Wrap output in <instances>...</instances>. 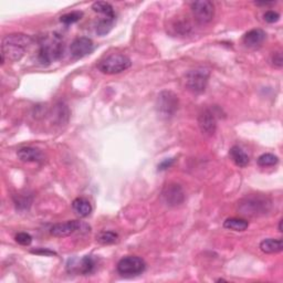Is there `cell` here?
Here are the masks:
<instances>
[{"mask_svg": "<svg viewBox=\"0 0 283 283\" xmlns=\"http://www.w3.org/2000/svg\"><path fill=\"white\" fill-rule=\"evenodd\" d=\"M33 43L30 35L24 34H11L4 36L1 43V56L9 61L16 62L21 60L26 50Z\"/></svg>", "mask_w": 283, "mask_h": 283, "instance_id": "6da1fadb", "label": "cell"}, {"mask_svg": "<svg viewBox=\"0 0 283 283\" xmlns=\"http://www.w3.org/2000/svg\"><path fill=\"white\" fill-rule=\"evenodd\" d=\"M272 203L267 196L249 195L238 203V212L247 218L261 217L271 211Z\"/></svg>", "mask_w": 283, "mask_h": 283, "instance_id": "7a4b0ae2", "label": "cell"}, {"mask_svg": "<svg viewBox=\"0 0 283 283\" xmlns=\"http://www.w3.org/2000/svg\"><path fill=\"white\" fill-rule=\"evenodd\" d=\"M63 53L62 38L54 34L51 38L47 39L41 44L38 53V59L42 65H50V63L58 60Z\"/></svg>", "mask_w": 283, "mask_h": 283, "instance_id": "3957f363", "label": "cell"}, {"mask_svg": "<svg viewBox=\"0 0 283 283\" xmlns=\"http://www.w3.org/2000/svg\"><path fill=\"white\" fill-rule=\"evenodd\" d=\"M132 62L124 54H111L99 63V70L104 74H117L131 67Z\"/></svg>", "mask_w": 283, "mask_h": 283, "instance_id": "277c9868", "label": "cell"}, {"mask_svg": "<svg viewBox=\"0 0 283 283\" xmlns=\"http://www.w3.org/2000/svg\"><path fill=\"white\" fill-rule=\"evenodd\" d=\"M178 97L172 91H162L158 94L155 107L158 115L164 118L172 117L178 109Z\"/></svg>", "mask_w": 283, "mask_h": 283, "instance_id": "5b68a950", "label": "cell"}, {"mask_svg": "<svg viewBox=\"0 0 283 283\" xmlns=\"http://www.w3.org/2000/svg\"><path fill=\"white\" fill-rule=\"evenodd\" d=\"M211 71L207 68H196L187 72L186 86L193 93H202L207 88Z\"/></svg>", "mask_w": 283, "mask_h": 283, "instance_id": "8992f818", "label": "cell"}, {"mask_svg": "<svg viewBox=\"0 0 283 283\" xmlns=\"http://www.w3.org/2000/svg\"><path fill=\"white\" fill-rule=\"evenodd\" d=\"M117 272L123 277H135L142 275L146 269V263L142 258L129 255L121 259L117 263Z\"/></svg>", "mask_w": 283, "mask_h": 283, "instance_id": "52a82bcc", "label": "cell"}, {"mask_svg": "<svg viewBox=\"0 0 283 283\" xmlns=\"http://www.w3.org/2000/svg\"><path fill=\"white\" fill-rule=\"evenodd\" d=\"M191 11L199 25H207L213 19L214 6L209 0H198L190 4Z\"/></svg>", "mask_w": 283, "mask_h": 283, "instance_id": "ba28073f", "label": "cell"}, {"mask_svg": "<svg viewBox=\"0 0 283 283\" xmlns=\"http://www.w3.org/2000/svg\"><path fill=\"white\" fill-rule=\"evenodd\" d=\"M162 198L167 206L176 207L184 203L185 193L180 185L172 182V184H168L164 187L162 191Z\"/></svg>", "mask_w": 283, "mask_h": 283, "instance_id": "9c48e42d", "label": "cell"}, {"mask_svg": "<svg viewBox=\"0 0 283 283\" xmlns=\"http://www.w3.org/2000/svg\"><path fill=\"white\" fill-rule=\"evenodd\" d=\"M84 223L77 220L56 223V225H53L51 229H50V234L53 237H58V238H65V237H69L74 234V232L80 231Z\"/></svg>", "mask_w": 283, "mask_h": 283, "instance_id": "30bf717a", "label": "cell"}, {"mask_svg": "<svg viewBox=\"0 0 283 283\" xmlns=\"http://www.w3.org/2000/svg\"><path fill=\"white\" fill-rule=\"evenodd\" d=\"M198 125L202 133L206 135H213L217 129V118L212 109L206 108L199 114Z\"/></svg>", "mask_w": 283, "mask_h": 283, "instance_id": "8fae6325", "label": "cell"}, {"mask_svg": "<svg viewBox=\"0 0 283 283\" xmlns=\"http://www.w3.org/2000/svg\"><path fill=\"white\" fill-rule=\"evenodd\" d=\"M93 49H94L93 41L89 38H85V36H81V38L75 39L71 43L70 52L73 58L81 59L90 54L93 51Z\"/></svg>", "mask_w": 283, "mask_h": 283, "instance_id": "7c38bea8", "label": "cell"}, {"mask_svg": "<svg viewBox=\"0 0 283 283\" xmlns=\"http://www.w3.org/2000/svg\"><path fill=\"white\" fill-rule=\"evenodd\" d=\"M68 267H71V270H69L70 272H77L81 273V275L86 276L93 272L95 268V262L92 257L86 255V257L81 259L76 264H73V262L70 260V261L68 262Z\"/></svg>", "mask_w": 283, "mask_h": 283, "instance_id": "4fadbf2b", "label": "cell"}, {"mask_svg": "<svg viewBox=\"0 0 283 283\" xmlns=\"http://www.w3.org/2000/svg\"><path fill=\"white\" fill-rule=\"evenodd\" d=\"M17 156L21 162L39 163L43 161V154L40 149L35 147H22L17 152Z\"/></svg>", "mask_w": 283, "mask_h": 283, "instance_id": "5bb4252c", "label": "cell"}, {"mask_svg": "<svg viewBox=\"0 0 283 283\" xmlns=\"http://www.w3.org/2000/svg\"><path fill=\"white\" fill-rule=\"evenodd\" d=\"M266 33L261 29H252L244 35V43L249 48H257L266 40Z\"/></svg>", "mask_w": 283, "mask_h": 283, "instance_id": "9a60e30c", "label": "cell"}, {"mask_svg": "<svg viewBox=\"0 0 283 283\" xmlns=\"http://www.w3.org/2000/svg\"><path fill=\"white\" fill-rule=\"evenodd\" d=\"M72 209L79 217H88L89 214L92 212V206L88 199L85 198H75L72 202Z\"/></svg>", "mask_w": 283, "mask_h": 283, "instance_id": "2e32d148", "label": "cell"}, {"mask_svg": "<svg viewBox=\"0 0 283 283\" xmlns=\"http://www.w3.org/2000/svg\"><path fill=\"white\" fill-rule=\"evenodd\" d=\"M229 156L231 161L239 167H246L250 162L248 155L239 146H232L229 150Z\"/></svg>", "mask_w": 283, "mask_h": 283, "instance_id": "e0dca14e", "label": "cell"}, {"mask_svg": "<svg viewBox=\"0 0 283 283\" xmlns=\"http://www.w3.org/2000/svg\"><path fill=\"white\" fill-rule=\"evenodd\" d=\"M260 249L264 253H278L283 250L282 239H264L260 244Z\"/></svg>", "mask_w": 283, "mask_h": 283, "instance_id": "ac0fdd59", "label": "cell"}, {"mask_svg": "<svg viewBox=\"0 0 283 283\" xmlns=\"http://www.w3.org/2000/svg\"><path fill=\"white\" fill-rule=\"evenodd\" d=\"M223 227L234 231H245L249 227V221L243 218H228L223 222Z\"/></svg>", "mask_w": 283, "mask_h": 283, "instance_id": "d6986e66", "label": "cell"}, {"mask_svg": "<svg viewBox=\"0 0 283 283\" xmlns=\"http://www.w3.org/2000/svg\"><path fill=\"white\" fill-rule=\"evenodd\" d=\"M93 11L101 13L104 18H115V12L111 3L106 1H97L92 4Z\"/></svg>", "mask_w": 283, "mask_h": 283, "instance_id": "ffe728a7", "label": "cell"}, {"mask_svg": "<svg viewBox=\"0 0 283 283\" xmlns=\"http://www.w3.org/2000/svg\"><path fill=\"white\" fill-rule=\"evenodd\" d=\"M114 24H115V18H102L97 25V34L99 35H106L112 30Z\"/></svg>", "mask_w": 283, "mask_h": 283, "instance_id": "44dd1931", "label": "cell"}, {"mask_svg": "<svg viewBox=\"0 0 283 283\" xmlns=\"http://www.w3.org/2000/svg\"><path fill=\"white\" fill-rule=\"evenodd\" d=\"M117 239H118L117 234H115V232H113V231H101L97 236L98 243H100L101 245L115 244Z\"/></svg>", "mask_w": 283, "mask_h": 283, "instance_id": "7402d4cb", "label": "cell"}, {"mask_svg": "<svg viewBox=\"0 0 283 283\" xmlns=\"http://www.w3.org/2000/svg\"><path fill=\"white\" fill-rule=\"evenodd\" d=\"M278 163H279V158H278V156H276L275 154L266 153V154L260 155L258 158V164L262 167L275 166Z\"/></svg>", "mask_w": 283, "mask_h": 283, "instance_id": "603a6c76", "label": "cell"}, {"mask_svg": "<svg viewBox=\"0 0 283 283\" xmlns=\"http://www.w3.org/2000/svg\"><path fill=\"white\" fill-rule=\"evenodd\" d=\"M15 205L17 209L19 211H26V209H29L31 203H33V198L30 196H22V195H17L15 196Z\"/></svg>", "mask_w": 283, "mask_h": 283, "instance_id": "cb8c5ba5", "label": "cell"}, {"mask_svg": "<svg viewBox=\"0 0 283 283\" xmlns=\"http://www.w3.org/2000/svg\"><path fill=\"white\" fill-rule=\"evenodd\" d=\"M82 16H83V13H82L81 11H72V12L66 13V15L61 16L60 21L65 25H72V24H74V22L79 21L82 18Z\"/></svg>", "mask_w": 283, "mask_h": 283, "instance_id": "d4e9b609", "label": "cell"}, {"mask_svg": "<svg viewBox=\"0 0 283 283\" xmlns=\"http://www.w3.org/2000/svg\"><path fill=\"white\" fill-rule=\"evenodd\" d=\"M15 239L21 246H30L33 243V237L27 234V232H19V234L16 235Z\"/></svg>", "mask_w": 283, "mask_h": 283, "instance_id": "484cf974", "label": "cell"}, {"mask_svg": "<svg viewBox=\"0 0 283 283\" xmlns=\"http://www.w3.org/2000/svg\"><path fill=\"white\" fill-rule=\"evenodd\" d=\"M263 19L268 24H275V22H278L280 19V15L277 11L273 10H268L264 12L263 15Z\"/></svg>", "mask_w": 283, "mask_h": 283, "instance_id": "4316f807", "label": "cell"}, {"mask_svg": "<svg viewBox=\"0 0 283 283\" xmlns=\"http://www.w3.org/2000/svg\"><path fill=\"white\" fill-rule=\"evenodd\" d=\"M271 63H272L273 67L277 68V69H281L282 66H283V58H282L281 51H278V52L272 54Z\"/></svg>", "mask_w": 283, "mask_h": 283, "instance_id": "83f0119b", "label": "cell"}, {"mask_svg": "<svg viewBox=\"0 0 283 283\" xmlns=\"http://www.w3.org/2000/svg\"><path fill=\"white\" fill-rule=\"evenodd\" d=\"M174 163V158H171V159H166V161H164L161 165H158V170L159 171H164L166 170V168L171 167L172 164Z\"/></svg>", "mask_w": 283, "mask_h": 283, "instance_id": "f1b7e54d", "label": "cell"}, {"mask_svg": "<svg viewBox=\"0 0 283 283\" xmlns=\"http://www.w3.org/2000/svg\"><path fill=\"white\" fill-rule=\"evenodd\" d=\"M33 253H36V254H47V255H56L57 253L53 252L51 250H47V249H38V250H33L31 251Z\"/></svg>", "mask_w": 283, "mask_h": 283, "instance_id": "f546056e", "label": "cell"}, {"mask_svg": "<svg viewBox=\"0 0 283 283\" xmlns=\"http://www.w3.org/2000/svg\"><path fill=\"white\" fill-rule=\"evenodd\" d=\"M276 2H255V4H258V6H270V4H273Z\"/></svg>", "mask_w": 283, "mask_h": 283, "instance_id": "4dcf8cb0", "label": "cell"}, {"mask_svg": "<svg viewBox=\"0 0 283 283\" xmlns=\"http://www.w3.org/2000/svg\"><path fill=\"white\" fill-rule=\"evenodd\" d=\"M279 231L282 232V220H280V222H279Z\"/></svg>", "mask_w": 283, "mask_h": 283, "instance_id": "1f68e13d", "label": "cell"}, {"mask_svg": "<svg viewBox=\"0 0 283 283\" xmlns=\"http://www.w3.org/2000/svg\"><path fill=\"white\" fill-rule=\"evenodd\" d=\"M227 280H225V279H218L217 280V282H226Z\"/></svg>", "mask_w": 283, "mask_h": 283, "instance_id": "d6a6232c", "label": "cell"}]
</instances>
